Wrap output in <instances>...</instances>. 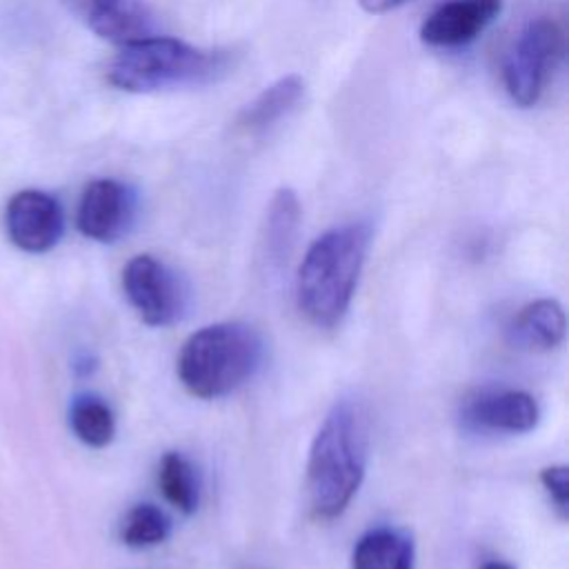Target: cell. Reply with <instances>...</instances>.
<instances>
[{
    "instance_id": "6da1fadb",
    "label": "cell",
    "mask_w": 569,
    "mask_h": 569,
    "mask_svg": "<svg viewBox=\"0 0 569 569\" xmlns=\"http://www.w3.org/2000/svg\"><path fill=\"white\" fill-rule=\"evenodd\" d=\"M369 460V422L353 400H340L313 436L307 460L309 509L318 520L345 513L358 493Z\"/></svg>"
},
{
    "instance_id": "7a4b0ae2",
    "label": "cell",
    "mask_w": 569,
    "mask_h": 569,
    "mask_svg": "<svg viewBox=\"0 0 569 569\" xmlns=\"http://www.w3.org/2000/svg\"><path fill=\"white\" fill-rule=\"evenodd\" d=\"M371 231L365 222L333 227L318 236L296 276V302L300 313L318 329L342 322L367 258Z\"/></svg>"
},
{
    "instance_id": "3957f363",
    "label": "cell",
    "mask_w": 569,
    "mask_h": 569,
    "mask_svg": "<svg viewBox=\"0 0 569 569\" xmlns=\"http://www.w3.org/2000/svg\"><path fill=\"white\" fill-rule=\"evenodd\" d=\"M262 356V338L251 325L213 322L184 340L178 356V378L196 398H222L253 378Z\"/></svg>"
},
{
    "instance_id": "277c9868",
    "label": "cell",
    "mask_w": 569,
    "mask_h": 569,
    "mask_svg": "<svg viewBox=\"0 0 569 569\" xmlns=\"http://www.w3.org/2000/svg\"><path fill=\"white\" fill-rule=\"evenodd\" d=\"M229 64L227 51H209L156 33L122 44L107 67V80L129 93H149L216 82L229 71Z\"/></svg>"
},
{
    "instance_id": "5b68a950",
    "label": "cell",
    "mask_w": 569,
    "mask_h": 569,
    "mask_svg": "<svg viewBox=\"0 0 569 569\" xmlns=\"http://www.w3.org/2000/svg\"><path fill=\"white\" fill-rule=\"evenodd\" d=\"M565 53V31L558 20L540 16L531 20L516 38L505 58L502 80L509 98L518 107H533Z\"/></svg>"
},
{
    "instance_id": "8992f818",
    "label": "cell",
    "mask_w": 569,
    "mask_h": 569,
    "mask_svg": "<svg viewBox=\"0 0 569 569\" xmlns=\"http://www.w3.org/2000/svg\"><path fill=\"white\" fill-rule=\"evenodd\" d=\"M122 291L140 320L149 327H169L187 313L189 287L169 264L140 253L122 269Z\"/></svg>"
},
{
    "instance_id": "52a82bcc",
    "label": "cell",
    "mask_w": 569,
    "mask_h": 569,
    "mask_svg": "<svg viewBox=\"0 0 569 569\" xmlns=\"http://www.w3.org/2000/svg\"><path fill=\"white\" fill-rule=\"evenodd\" d=\"M136 218V193L129 184L113 178L89 182L78 204V229L82 236L98 242H116L122 238Z\"/></svg>"
},
{
    "instance_id": "ba28073f",
    "label": "cell",
    "mask_w": 569,
    "mask_h": 569,
    "mask_svg": "<svg viewBox=\"0 0 569 569\" xmlns=\"http://www.w3.org/2000/svg\"><path fill=\"white\" fill-rule=\"evenodd\" d=\"M64 231L60 202L40 189H22L7 204V233L29 253H44L58 244Z\"/></svg>"
},
{
    "instance_id": "9c48e42d",
    "label": "cell",
    "mask_w": 569,
    "mask_h": 569,
    "mask_svg": "<svg viewBox=\"0 0 569 569\" xmlns=\"http://www.w3.org/2000/svg\"><path fill=\"white\" fill-rule=\"evenodd\" d=\"M62 4L98 38L120 47L158 31L156 16L142 0H62Z\"/></svg>"
},
{
    "instance_id": "30bf717a",
    "label": "cell",
    "mask_w": 569,
    "mask_h": 569,
    "mask_svg": "<svg viewBox=\"0 0 569 569\" xmlns=\"http://www.w3.org/2000/svg\"><path fill=\"white\" fill-rule=\"evenodd\" d=\"M502 11V0H447L420 24V40L438 49L473 42Z\"/></svg>"
},
{
    "instance_id": "8fae6325",
    "label": "cell",
    "mask_w": 569,
    "mask_h": 569,
    "mask_svg": "<svg viewBox=\"0 0 569 569\" xmlns=\"http://www.w3.org/2000/svg\"><path fill=\"white\" fill-rule=\"evenodd\" d=\"M462 416L473 429L525 433L538 425L540 407L522 389H482L465 402Z\"/></svg>"
},
{
    "instance_id": "7c38bea8",
    "label": "cell",
    "mask_w": 569,
    "mask_h": 569,
    "mask_svg": "<svg viewBox=\"0 0 569 569\" xmlns=\"http://www.w3.org/2000/svg\"><path fill=\"white\" fill-rule=\"evenodd\" d=\"M300 213V200L293 189L280 187L271 196L260 231V260L267 269H280L287 264L296 244Z\"/></svg>"
},
{
    "instance_id": "4fadbf2b",
    "label": "cell",
    "mask_w": 569,
    "mask_h": 569,
    "mask_svg": "<svg viewBox=\"0 0 569 569\" xmlns=\"http://www.w3.org/2000/svg\"><path fill=\"white\" fill-rule=\"evenodd\" d=\"M305 96V80L298 73H287L264 87L236 118V129L244 136H260L289 116Z\"/></svg>"
},
{
    "instance_id": "5bb4252c",
    "label": "cell",
    "mask_w": 569,
    "mask_h": 569,
    "mask_svg": "<svg viewBox=\"0 0 569 569\" xmlns=\"http://www.w3.org/2000/svg\"><path fill=\"white\" fill-rule=\"evenodd\" d=\"M567 333V320L565 311L558 300L551 298H538L529 305H525L511 327L509 338L520 349L531 351H549L562 345Z\"/></svg>"
},
{
    "instance_id": "9a60e30c",
    "label": "cell",
    "mask_w": 569,
    "mask_h": 569,
    "mask_svg": "<svg viewBox=\"0 0 569 569\" xmlns=\"http://www.w3.org/2000/svg\"><path fill=\"white\" fill-rule=\"evenodd\" d=\"M413 538L393 527H376L362 533L351 553V569H413Z\"/></svg>"
},
{
    "instance_id": "2e32d148",
    "label": "cell",
    "mask_w": 569,
    "mask_h": 569,
    "mask_svg": "<svg viewBox=\"0 0 569 569\" xmlns=\"http://www.w3.org/2000/svg\"><path fill=\"white\" fill-rule=\"evenodd\" d=\"M69 425L80 442L93 449L107 447L116 436L111 407L96 396H80L69 409Z\"/></svg>"
},
{
    "instance_id": "e0dca14e",
    "label": "cell",
    "mask_w": 569,
    "mask_h": 569,
    "mask_svg": "<svg viewBox=\"0 0 569 569\" xmlns=\"http://www.w3.org/2000/svg\"><path fill=\"white\" fill-rule=\"evenodd\" d=\"M158 487L167 502L182 513H193L198 509V478L191 462L178 453L167 451L158 467Z\"/></svg>"
},
{
    "instance_id": "ac0fdd59",
    "label": "cell",
    "mask_w": 569,
    "mask_h": 569,
    "mask_svg": "<svg viewBox=\"0 0 569 569\" xmlns=\"http://www.w3.org/2000/svg\"><path fill=\"white\" fill-rule=\"evenodd\" d=\"M169 531L171 520L160 507L151 502L133 505L120 522V540L131 549H149L162 545L169 538Z\"/></svg>"
},
{
    "instance_id": "d6986e66",
    "label": "cell",
    "mask_w": 569,
    "mask_h": 569,
    "mask_svg": "<svg viewBox=\"0 0 569 569\" xmlns=\"http://www.w3.org/2000/svg\"><path fill=\"white\" fill-rule=\"evenodd\" d=\"M540 482L547 489L551 502L556 505L560 518H567V511H569V469L565 465L545 467L540 471Z\"/></svg>"
},
{
    "instance_id": "ffe728a7",
    "label": "cell",
    "mask_w": 569,
    "mask_h": 569,
    "mask_svg": "<svg viewBox=\"0 0 569 569\" xmlns=\"http://www.w3.org/2000/svg\"><path fill=\"white\" fill-rule=\"evenodd\" d=\"M407 2H411V0H358V4H360L367 13H373V16L396 11V9H400L402 4H407Z\"/></svg>"
},
{
    "instance_id": "44dd1931",
    "label": "cell",
    "mask_w": 569,
    "mask_h": 569,
    "mask_svg": "<svg viewBox=\"0 0 569 569\" xmlns=\"http://www.w3.org/2000/svg\"><path fill=\"white\" fill-rule=\"evenodd\" d=\"M482 569H513V567L507 565V562H502V560H491V562H485Z\"/></svg>"
}]
</instances>
